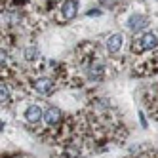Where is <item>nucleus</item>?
Instances as JSON below:
<instances>
[{"label": "nucleus", "instance_id": "f257e3e1", "mask_svg": "<svg viewBox=\"0 0 158 158\" xmlns=\"http://www.w3.org/2000/svg\"><path fill=\"white\" fill-rule=\"evenodd\" d=\"M158 48V35L156 32H139V35H135L133 40H131V52L135 55H143L147 52H152Z\"/></svg>", "mask_w": 158, "mask_h": 158}, {"label": "nucleus", "instance_id": "f03ea898", "mask_svg": "<svg viewBox=\"0 0 158 158\" xmlns=\"http://www.w3.org/2000/svg\"><path fill=\"white\" fill-rule=\"evenodd\" d=\"M78 10H80V0H57L55 12H57L59 23H71L76 19Z\"/></svg>", "mask_w": 158, "mask_h": 158}, {"label": "nucleus", "instance_id": "7ed1b4c3", "mask_svg": "<svg viewBox=\"0 0 158 158\" xmlns=\"http://www.w3.org/2000/svg\"><path fill=\"white\" fill-rule=\"evenodd\" d=\"M31 89L40 95H52L57 89V80L50 74H36L31 78Z\"/></svg>", "mask_w": 158, "mask_h": 158}, {"label": "nucleus", "instance_id": "20e7f679", "mask_svg": "<svg viewBox=\"0 0 158 158\" xmlns=\"http://www.w3.org/2000/svg\"><path fill=\"white\" fill-rule=\"evenodd\" d=\"M149 23L151 21L145 14H131L128 17V21H126V27L131 32H135V35H139V32H145V29L149 27Z\"/></svg>", "mask_w": 158, "mask_h": 158}, {"label": "nucleus", "instance_id": "39448f33", "mask_svg": "<svg viewBox=\"0 0 158 158\" xmlns=\"http://www.w3.org/2000/svg\"><path fill=\"white\" fill-rule=\"evenodd\" d=\"M23 118H25V122L29 126H36V124H40L44 120V110L36 103H29L27 109L23 110Z\"/></svg>", "mask_w": 158, "mask_h": 158}, {"label": "nucleus", "instance_id": "423d86ee", "mask_svg": "<svg viewBox=\"0 0 158 158\" xmlns=\"http://www.w3.org/2000/svg\"><path fill=\"white\" fill-rule=\"evenodd\" d=\"M122 46H124V36L120 35V32L107 35V38H105V52L109 55H118L122 52Z\"/></svg>", "mask_w": 158, "mask_h": 158}, {"label": "nucleus", "instance_id": "0eeeda50", "mask_svg": "<svg viewBox=\"0 0 158 158\" xmlns=\"http://www.w3.org/2000/svg\"><path fill=\"white\" fill-rule=\"evenodd\" d=\"M63 122V110L50 105L46 110H44V124H46L48 128H55L59 126V124Z\"/></svg>", "mask_w": 158, "mask_h": 158}, {"label": "nucleus", "instance_id": "6e6552de", "mask_svg": "<svg viewBox=\"0 0 158 158\" xmlns=\"http://www.w3.org/2000/svg\"><path fill=\"white\" fill-rule=\"evenodd\" d=\"M23 59H25L27 63H31V65H35V63L40 59L38 48H36V46H27V48H23Z\"/></svg>", "mask_w": 158, "mask_h": 158}, {"label": "nucleus", "instance_id": "1a4fd4ad", "mask_svg": "<svg viewBox=\"0 0 158 158\" xmlns=\"http://www.w3.org/2000/svg\"><path fill=\"white\" fill-rule=\"evenodd\" d=\"M0 95H2V105H10L14 101V97H12V88H10V84L4 82V80H2V86H0Z\"/></svg>", "mask_w": 158, "mask_h": 158}, {"label": "nucleus", "instance_id": "9d476101", "mask_svg": "<svg viewBox=\"0 0 158 158\" xmlns=\"http://www.w3.org/2000/svg\"><path fill=\"white\" fill-rule=\"evenodd\" d=\"M99 2L103 4V6H107V8H112V6L116 4V0H99Z\"/></svg>", "mask_w": 158, "mask_h": 158}, {"label": "nucleus", "instance_id": "9b49d317", "mask_svg": "<svg viewBox=\"0 0 158 158\" xmlns=\"http://www.w3.org/2000/svg\"><path fill=\"white\" fill-rule=\"evenodd\" d=\"M139 122L143 124V128H147V118H145V114H143V112H139Z\"/></svg>", "mask_w": 158, "mask_h": 158}, {"label": "nucleus", "instance_id": "f8f14e48", "mask_svg": "<svg viewBox=\"0 0 158 158\" xmlns=\"http://www.w3.org/2000/svg\"><path fill=\"white\" fill-rule=\"evenodd\" d=\"M88 15H101V10H89Z\"/></svg>", "mask_w": 158, "mask_h": 158}]
</instances>
